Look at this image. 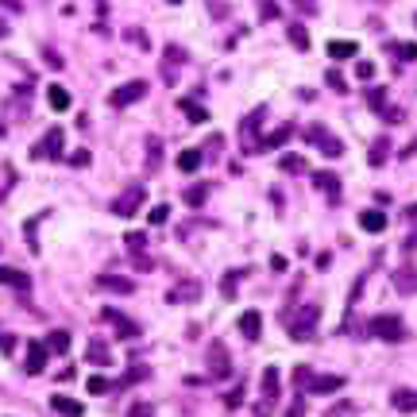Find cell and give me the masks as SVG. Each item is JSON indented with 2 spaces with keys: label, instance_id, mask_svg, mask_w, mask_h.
<instances>
[{
  "label": "cell",
  "instance_id": "1",
  "mask_svg": "<svg viewBox=\"0 0 417 417\" xmlns=\"http://www.w3.org/2000/svg\"><path fill=\"white\" fill-rule=\"evenodd\" d=\"M286 332L290 340H313L317 332V321H321V305H298V309H286Z\"/></svg>",
  "mask_w": 417,
  "mask_h": 417
},
{
  "label": "cell",
  "instance_id": "2",
  "mask_svg": "<svg viewBox=\"0 0 417 417\" xmlns=\"http://www.w3.org/2000/svg\"><path fill=\"white\" fill-rule=\"evenodd\" d=\"M367 332H371V336H378V340H387V344H402V340L409 336L398 313H378V317H371Z\"/></svg>",
  "mask_w": 417,
  "mask_h": 417
},
{
  "label": "cell",
  "instance_id": "3",
  "mask_svg": "<svg viewBox=\"0 0 417 417\" xmlns=\"http://www.w3.org/2000/svg\"><path fill=\"white\" fill-rule=\"evenodd\" d=\"M305 143H313L325 159H340V155H344V143H340L325 124H309V128H305Z\"/></svg>",
  "mask_w": 417,
  "mask_h": 417
},
{
  "label": "cell",
  "instance_id": "4",
  "mask_svg": "<svg viewBox=\"0 0 417 417\" xmlns=\"http://www.w3.org/2000/svg\"><path fill=\"white\" fill-rule=\"evenodd\" d=\"M205 363H209V375H213V378H228V375H232V356H228V348H224L221 340H213V344H209V352H205Z\"/></svg>",
  "mask_w": 417,
  "mask_h": 417
},
{
  "label": "cell",
  "instance_id": "5",
  "mask_svg": "<svg viewBox=\"0 0 417 417\" xmlns=\"http://www.w3.org/2000/svg\"><path fill=\"white\" fill-rule=\"evenodd\" d=\"M62 147H66V132L62 128H50L47 136L31 147V159H62Z\"/></svg>",
  "mask_w": 417,
  "mask_h": 417
},
{
  "label": "cell",
  "instance_id": "6",
  "mask_svg": "<svg viewBox=\"0 0 417 417\" xmlns=\"http://www.w3.org/2000/svg\"><path fill=\"white\" fill-rule=\"evenodd\" d=\"M147 97V81L136 78V81H124L120 89H112V97H108V105L112 108H128V105H136V101Z\"/></svg>",
  "mask_w": 417,
  "mask_h": 417
},
{
  "label": "cell",
  "instance_id": "7",
  "mask_svg": "<svg viewBox=\"0 0 417 417\" xmlns=\"http://www.w3.org/2000/svg\"><path fill=\"white\" fill-rule=\"evenodd\" d=\"M263 116H267V108H255L252 116L243 120L240 124V143H243V151H247V155H255V151H259V124H263Z\"/></svg>",
  "mask_w": 417,
  "mask_h": 417
},
{
  "label": "cell",
  "instance_id": "8",
  "mask_svg": "<svg viewBox=\"0 0 417 417\" xmlns=\"http://www.w3.org/2000/svg\"><path fill=\"white\" fill-rule=\"evenodd\" d=\"M143 201H147V190L143 185H132V190H124V194L112 201V213L116 216H136L139 209H143Z\"/></svg>",
  "mask_w": 417,
  "mask_h": 417
},
{
  "label": "cell",
  "instance_id": "9",
  "mask_svg": "<svg viewBox=\"0 0 417 417\" xmlns=\"http://www.w3.org/2000/svg\"><path fill=\"white\" fill-rule=\"evenodd\" d=\"M101 321H108V325L116 329L120 340H136L139 336V325H136V321L124 317V313H116V309H105V313H101Z\"/></svg>",
  "mask_w": 417,
  "mask_h": 417
},
{
  "label": "cell",
  "instance_id": "10",
  "mask_svg": "<svg viewBox=\"0 0 417 417\" xmlns=\"http://www.w3.org/2000/svg\"><path fill=\"white\" fill-rule=\"evenodd\" d=\"M47 359H50L47 344H43V340H31V344H28V363H23L28 375H39V371L47 367Z\"/></svg>",
  "mask_w": 417,
  "mask_h": 417
},
{
  "label": "cell",
  "instance_id": "11",
  "mask_svg": "<svg viewBox=\"0 0 417 417\" xmlns=\"http://www.w3.org/2000/svg\"><path fill=\"white\" fill-rule=\"evenodd\" d=\"M50 409L59 417H81L85 414V406H81L78 398H70V394H50Z\"/></svg>",
  "mask_w": 417,
  "mask_h": 417
},
{
  "label": "cell",
  "instance_id": "12",
  "mask_svg": "<svg viewBox=\"0 0 417 417\" xmlns=\"http://www.w3.org/2000/svg\"><path fill=\"white\" fill-rule=\"evenodd\" d=\"M344 383H348L344 375H313L309 390H313V394H340V390H344Z\"/></svg>",
  "mask_w": 417,
  "mask_h": 417
},
{
  "label": "cell",
  "instance_id": "13",
  "mask_svg": "<svg viewBox=\"0 0 417 417\" xmlns=\"http://www.w3.org/2000/svg\"><path fill=\"white\" fill-rule=\"evenodd\" d=\"M359 228L371 232V236L387 232V213H383V209H363V213H359Z\"/></svg>",
  "mask_w": 417,
  "mask_h": 417
},
{
  "label": "cell",
  "instance_id": "14",
  "mask_svg": "<svg viewBox=\"0 0 417 417\" xmlns=\"http://www.w3.org/2000/svg\"><path fill=\"white\" fill-rule=\"evenodd\" d=\"M0 286H12V290L28 294L31 290V274L16 271V267H0Z\"/></svg>",
  "mask_w": 417,
  "mask_h": 417
},
{
  "label": "cell",
  "instance_id": "15",
  "mask_svg": "<svg viewBox=\"0 0 417 417\" xmlns=\"http://www.w3.org/2000/svg\"><path fill=\"white\" fill-rule=\"evenodd\" d=\"M97 290H108V294H136V282H132V278H120V274H101V278H97Z\"/></svg>",
  "mask_w": 417,
  "mask_h": 417
},
{
  "label": "cell",
  "instance_id": "16",
  "mask_svg": "<svg viewBox=\"0 0 417 417\" xmlns=\"http://www.w3.org/2000/svg\"><path fill=\"white\" fill-rule=\"evenodd\" d=\"M240 332H243V340H259L263 336V317H259V309L240 313Z\"/></svg>",
  "mask_w": 417,
  "mask_h": 417
},
{
  "label": "cell",
  "instance_id": "17",
  "mask_svg": "<svg viewBox=\"0 0 417 417\" xmlns=\"http://www.w3.org/2000/svg\"><path fill=\"white\" fill-rule=\"evenodd\" d=\"M390 406H394L398 414H417V390H406V387H398L394 394H390Z\"/></svg>",
  "mask_w": 417,
  "mask_h": 417
},
{
  "label": "cell",
  "instance_id": "18",
  "mask_svg": "<svg viewBox=\"0 0 417 417\" xmlns=\"http://www.w3.org/2000/svg\"><path fill=\"white\" fill-rule=\"evenodd\" d=\"M313 185H317V190H325V194H329V201H340V178L332 174V170H321V174H313Z\"/></svg>",
  "mask_w": 417,
  "mask_h": 417
},
{
  "label": "cell",
  "instance_id": "19",
  "mask_svg": "<svg viewBox=\"0 0 417 417\" xmlns=\"http://www.w3.org/2000/svg\"><path fill=\"white\" fill-rule=\"evenodd\" d=\"M201 163H205V155L197 151V147H185L182 155H178V170H182V174H197Z\"/></svg>",
  "mask_w": 417,
  "mask_h": 417
},
{
  "label": "cell",
  "instance_id": "20",
  "mask_svg": "<svg viewBox=\"0 0 417 417\" xmlns=\"http://www.w3.org/2000/svg\"><path fill=\"white\" fill-rule=\"evenodd\" d=\"M278 390H282V383H278V367H267V371H263V402H267V406H274Z\"/></svg>",
  "mask_w": 417,
  "mask_h": 417
},
{
  "label": "cell",
  "instance_id": "21",
  "mask_svg": "<svg viewBox=\"0 0 417 417\" xmlns=\"http://www.w3.org/2000/svg\"><path fill=\"white\" fill-rule=\"evenodd\" d=\"M197 298H201V286H197V282H182V286H174V290L166 294L170 305H178V301H197Z\"/></svg>",
  "mask_w": 417,
  "mask_h": 417
},
{
  "label": "cell",
  "instance_id": "22",
  "mask_svg": "<svg viewBox=\"0 0 417 417\" xmlns=\"http://www.w3.org/2000/svg\"><path fill=\"white\" fill-rule=\"evenodd\" d=\"M356 54H359V43L356 39H332L329 43V59H356Z\"/></svg>",
  "mask_w": 417,
  "mask_h": 417
},
{
  "label": "cell",
  "instance_id": "23",
  "mask_svg": "<svg viewBox=\"0 0 417 417\" xmlns=\"http://www.w3.org/2000/svg\"><path fill=\"white\" fill-rule=\"evenodd\" d=\"M85 359L89 363H97V367H108V363H112V352H108V344H101V340H89Z\"/></svg>",
  "mask_w": 417,
  "mask_h": 417
},
{
  "label": "cell",
  "instance_id": "24",
  "mask_svg": "<svg viewBox=\"0 0 417 417\" xmlns=\"http://www.w3.org/2000/svg\"><path fill=\"white\" fill-rule=\"evenodd\" d=\"M182 62H185V50H182V47H166V62H163V78H166V81H174V78H178L174 70L182 66Z\"/></svg>",
  "mask_w": 417,
  "mask_h": 417
},
{
  "label": "cell",
  "instance_id": "25",
  "mask_svg": "<svg viewBox=\"0 0 417 417\" xmlns=\"http://www.w3.org/2000/svg\"><path fill=\"white\" fill-rule=\"evenodd\" d=\"M143 378H151V367H147V363H132V367L124 371V378H120L116 387H120V390H128V387H136V383H143Z\"/></svg>",
  "mask_w": 417,
  "mask_h": 417
},
{
  "label": "cell",
  "instance_id": "26",
  "mask_svg": "<svg viewBox=\"0 0 417 417\" xmlns=\"http://www.w3.org/2000/svg\"><path fill=\"white\" fill-rule=\"evenodd\" d=\"M43 344H47L50 356H66V352H70V332L66 329H54L47 340H43Z\"/></svg>",
  "mask_w": 417,
  "mask_h": 417
},
{
  "label": "cell",
  "instance_id": "27",
  "mask_svg": "<svg viewBox=\"0 0 417 417\" xmlns=\"http://www.w3.org/2000/svg\"><path fill=\"white\" fill-rule=\"evenodd\" d=\"M47 105L54 108V112H66V108L74 105V97H70V89H62V85H50V89H47Z\"/></svg>",
  "mask_w": 417,
  "mask_h": 417
},
{
  "label": "cell",
  "instance_id": "28",
  "mask_svg": "<svg viewBox=\"0 0 417 417\" xmlns=\"http://www.w3.org/2000/svg\"><path fill=\"white\" fill-rule=\"evenodd\" d=\"M178 108H182L185 116L194 120V124H209V108H201V105H197V101L182 97V101H178Z\"/></svg>",
  "mask_w": 417,
  "mask_h": 417
},
{
  "label": "cell",
  "instance_id": "29",
  "mask_svg": "<svg viewBox=\"0 0 417 417\" xmlns=\"http://www.w3.org/2000/svg\"><path fill=\"white\" fill-rule=\"evenodd\" d=\"M290 136H294V128H290V124L274 128L271 136H267V139H263V143H259V151H274V147H282V143H286V139H290Z\"/></svg>",
  "mask_w": 417,
  "mask_h": 417
},
{
  "label": "cell",
  "instance_id": "30",
  "mask_svg": "<svg viewBox=\"0 0 417 417\" xmlns=\"http://www.w3.org/2000/svg\"><path fill=\"white\" fill-rule=\"evenodd\" d=\"M394 286H398V294H414L417 290V271L414 267H402V271L394 274Z\"/></svg>",
  "mask_w": 417,
  "mask_h": 417
},
{
  "label": "cell",
  "instance_id": "31",
  "mask_svg": "<svg viewBox=\"0 0 417 417\" xmlns=\"http://www.w3.org/2000/svg\"><path fill=\"white\" fill-rule=\"evenodd\" d=\"M390 159V139L383 136V139H375V143H371V155H367V163L371 166H383Z\"/></svg>",
  "mask_w": 417,
  "mask_h": 417
},
{
  "label": "cell",
  "instance_id": "32",
  "mask_svg": "<svg viewBox=\"0 0 417 417\" xmlns=\"http://www.w3.org/2000/svg\"><path fill=\"white\" fill-rule=\"evenodd\" d=\"M205 197H209V182H197V185L185 190V205H190V209H201Z\"/></svg>",
  "mask_w": 417,
  "mask_h": 417
},
{
  "label": "cell",
  "instance_id": "33",
  "mask_svg": "<svg viewBox=\"0 0 417 417\" xmlns=\"http://www.w3.org/2000/svg\"><path fill=\"white\" fill-rule=\"evenodd\" d=\"M112 387H116V383H112V378H105V375H89V378H85V390H89V394H93V398L108 394V390H112Z\"/></svg>",
  "mask_w": 417,
  "mask_h": 417
},
{
  "label": "cell",
  "instance_id": "34",
  "mask_svg": "<svg viewBox=\"0 0 417 417\" xmlns=\"http://www.w3.org/2000/svg\"><path fill=\"white\" fill-rule=\"evenodd\" d=\"M278 170H286V174H305V159H301V155H282Z\"/></svg>",
  "mask_w": 417,
  "mask_h": 417
},
{
  "label": "cell",
  "instance_id": "35",
  "mask_svg": "<svg viewBox=\"0 0 417 417\" xmlns=\"http://www.w3.org/2000/svg\"><path fill=\"white\" fill-rule=\"evenodd\" d=\"M290 43L298 50H309V31L301 28V23H290Z\"/></svg>",
  "mask_w": 417,
  "mask_h": 417
},
{
  "label": "cell",
  "instance_id": "36",
  "mask_svg": "<svg viewBox=\"0 0 417 417\" xmlns=\"http://www.w3.org/2000/svg\"><path fill=\"white\" fill-rule=\"evenodd\" d=\"M159 159H163V143L147 139V170H159Z\"/></svg>",
  "mask_w": 417,
  "mask_h": 417
},
{
  "label": "cell",
  "instance_id": "37",
  "mask_svg": "<svg viewBox=\"0 0 417 417\" xmlns=\"http://www.w3.org/2000/svg\"><path fill=\"white\" fill-rule=\"evenodd\" d=\"M309 383H313V371L305 367V363H298V367H294V387H298V390H309Z\"/></svg>",
  "mask_w": 417,
  "mask_h": 417
},
{
  "label": "cell",
  "instance_id": "38",
  "mask_svg": "<svg viewBox=\"0 0 417 417\" xmlns=\"http://www.w3.org/2000/svg\"><path fill=\"white\" fill-rule=\"evenodd\" d=\"M240 278H243V271H232V274H224V282H221V294H224V298H228V301L236 298V282H240Z\"/></svg>",
  "mask_w": 417,
  "mask_h": 417
},
{
  "label": "cell",
  "instance_id": "39",
  "mask_svg": "<svg viewBox=\"0 0 417 417\" xmlns=\"http://www.w3.org/2000/svg\"><path fill=\"white\" fill-rule=\"evenodd\" d=\"M394 54L402 62H417V43H394Z\"/></svg>",
  "mask_w": 417,
  "mask_h": 417
},
{
  "label": "cell",
  "instance_id": "40",
  "mask_svg": "<svg viewBox=\"0 0 417 417\" xmlns=\"http://www.w3.org/2000/svg\"><path fill=\"white\" fill-rule=\"evenodd\" d=\"M367 105L375 108V112H387V93H383V89H371V93H367Z\"/></svg>",
  "mask_w": 417,
  "mask_h": 417
},
{
  "label": "cell",
  "instance_id": "41",
  "mask_svg": "<svg viewBox=\"0 0 417 417\" xmlns=\"http://www.w3.org/2000/svg\"><path fill=\"white\" fill-rule=\"evenodd\" d=\"M147 221H151V224H166V221H170V205H155V209L147 213Z\"/></svg>",
  "mask_w": 417,
  "mask_h": 417
},
{
  "label": "cell",
  "instance_id": "42",
  "mask_svg": "<svg viewBox=\"0 0 417 417\" xmlns=\"http://www.w3.org/2000/svg\"><path fill=\"white\" fill-rule=\"evenodd\" d=\"M132 263H136V271H155V259L143 252H132Z\"/></svg>",
  "mask_w": 417,
  "mask_h": 417
},
{
  "label": "cell",
  "instance_id": "43",
  "mask_svg": "<svg viewBox=\"0 0 417 417\" xmlns=\"http://www.w3.org/2000/svg\"><path fill=\"white\" fill-rule=\"evenodd\" d=\"M325 81H329V85H332V89H336V93H348V81L340 78L336 70H329V74H325Z\"/></svg>",
  "mask_w": 417,
  "mask_h": 417
},
{
  "label": "cell",
  "instance_id": "44",
  "mask_svg": "<svg viewBox=\"0 0 417 417\" xmlns=\"http://www.w3.org/2000/svg\"><path fill=\"white\" fill-rule=\"evenodd\" d=\"M124 243H128V247H132V252H143L147 236H143V232H128V236H124Z\"/></svg>",
  "mask_w": 417,
  "mask_h": 417
},
{
  "label": "cell",
  "instance_id": "45",
  "mask_svg": "<svg viewBox=\"0 0 417 417\" xmlns=\"http://www.w3.org/2000/svg\"><path fill=\"white\" fill-rule=\"evenodd\" d=\"M240 402H243V387H232L228 394H224V406H228V409H236Z\"/></svg>",
  "mask_w": 417,
  "mask_h": 417
},
{
  "label": "cell",
  "instance_id": "46",
  "mask_svg": "<svg viewBox=\"0 0 417 417\" xmlns=\"http://www.w3.org/2000/svg\"><path fill=\"white\" fill-rule=\"evenodd\" d=\"M278 8H274V0H259V20H274Z\"/></svg>",
  "mask_w": 417,
  "mask_h": 417
},
{
  "label": "cell",
  "instance_id": "47",
  "mask_svg": "<svg viewBox=\"0 0 417 417\" xmlns=\"http://www.w3.org/2000/svg\"><path fill=\"white\" fill-rule=\"evenodd\" d=\"M124 417H155V409L147 406V402H136V406L128 409V414H124Z\"/></svg>",
  "mask_w": 417,
  "mask_h": 417
},
{
  "label": "cell",
  "instance_id": "48",
  "mask_svg": "<svg viewBox=\"0 0 417 417\" xmlns=\"http://www.w3.org/2000/svg\"><path fill=\"white\" fill-rule=\"evenodd\" d=\"M356 74H359V81H371L375 78V62H356Z\"/></svg>",
  "mask_w": 417,
  "mask_h": 417
},
{
  "label": "cell",
  "instance_id": "49",
  "mask_svg": "<svg viewBox=\"0 0 417 417\" xmlns=\"http://www.w3.org/2000/svg\"><path fill=\"white\" fill-rule=\"evenodd\" d=\"M282 417H305V398H294V406L286 409Z\"/></svg>",
  "mask_w": 417,
  "mask_h": 417
},
{
  "label": "cell",
  "instance_id": "50",
  "mask_svg": "<svg viewBox=\"0 0 417 417\" xmlns=\"http://www.w3.org/2000/svg\"><path fill=\"white\" fill-rule=\"evenodd\" d=\"M89 159H93V155L81 147V151H74V155H70V166H89Z\"/></svg>",
  "mask_w": 417,
  "mask_h": 417
},
{
  "label": "cell",
  "instance_id": "51",
  "mask_svg": "<svg viewBox=\"0 0 417 417\" xmlns=\"http://www.w3.org/2000/svg\"><path fill=\"white\" fill-rule=\"evenodd\" d=\"M128 39L136 43L139 50H147V35H143V31H139V28H132V31H128Z\"/></svg>",
  "mask_w": 417,
  "mask_h": 417
},
{
  "label": "cell",
  "instance_id": "52",
  "mask_svg": "<svg viewBox=\"0 0 417 417\" xmlns=\"http://www.w3.org/2000/svg\"><path fill=\"white\" fill-rule=\"evenodd\" d=\"M12 348H16V336H12V332H0V352H4V356H8Z\"/></svg>",
  "mask_w": 417,
  "mask_h": 417
},
{
  "label": "cell",
  "instance_id": "53",
  "mask_svg": "<svg viewBox=\"0 0 417 417\" xmlns=\"http://www.w3.org/2000/svg\"><path fill=\"white\" fill-rule=\"evenodd\" d=\"M294 4H298L301 12H309V16H313V12H317V0H294Z\"/></svg>",
  "mask_w": 417,
  "mask_h": 417
},
{
  "label": "cell",
  "instance_id": "54",
  "mask_svg": "<svg viewBox=\"0 0 417 417\" xmlns=\"http://www.w3.org/2000/svg\"><path fill=\"white\" fill-rule=\"evenodd\" d=\"M329 263H332V255L321 252V255H317V271H329Z\"/></svg>",
  "mask_w": 417,
  "mask_h": 417
},
{
  "label": "cell",
  "instance_id": "55",
  "mask_svg": "<svg viewBox=\"0 0 417 417\" xmlns=\"http://www.w3.org/2000/svg\"><path fill=\"white\" fill-rule=\"evenodd\" d=\"M47 66H50V70H62V59L54 54V50H47Z\"/></svg>",
  "mask_w": 417,
  "mask_h": 417
},
{
  "label": "cell",
  "instance_id": "56",
  "mask_svg": "<svg viewBox=\"0 0 417 417\" xmlns=\"http://www.w3.org/2000/svg\"><path fill=\"white\" fill-rule=\"evenodd\" d=\"M271 271H278V274L286 271V259H282V255H271Z\"/></svg>",
  "mask_w": 417,
  "mask_h": 417
},
{
  "label": "cell",
  "instance_id": "57",
  "mask_svg": "<svg viewBox=\"0 0 417 417\" xmlns=\"http://www.w3.org/2000/svg\"><path fill=\"white\" fill-rule=\"evenodd\" d=\"M402 247H406V252H417V232H409V236H406V243H402Z\"/></svg>",
  "mask_w": 417,
  "mask_h": 417
},
{
  "label": "cell",
  "instance_id": "58",
  "mask_svg": "<svg viewBox=\"0 0 417 417\" xmlns=\"http://www.w3.org/2000/svg\"><path fill=\"white\" fill-rule=\"evenodd\" d=\"M414 155H417V139H414V143L406 147V151H402V159H414Z\"/></svg>",
  "mask_w": 417,
  "mask_h": 417
},
{
  "label": "cell",
  "instance_id": "59",
  "mask_svg": "<svg viewBox=\"0 0 417 417\" xmlns=\"http://www.w3.org/2000/svg\"><path fill=\"white\" fill-rule=\"evenodd\" d=\"M406 216H409V224H417V205H409V209H406Z\"/></svg>",
  "mask_w": 417,
  "mask_h": 417
},
{
  "label": "cell",
  "instance_id": "60",
  "mask_svg": "<svg viewBox=\"0 0 417 417\" xmlns=\"http://www.w3.org/2000/svg\"><path fill=\"white\" fill-rule=\"evenodd\" d=\"M4 35H8V23H4V20H0V39H4Z\"/></svg>",
  "mask_w": 417,
  "mask_h": 417
},
{
  "label": "cell",
  "instance_id": "61",
  "mask_svg": "<svg viewBox=\"0 0 417 417\" xmlns=\"http://www.w3.org/2000/svg\"><path fill=\"white\" fill-rule=\"evenodd\" d=\"M166 4H182V0H166Z\"/></svg>",
  "mask_w": 417,
  "mask_h": 417
},
{
  "label": "cell",
  "instance_id": "62",
  "mask_svg": "<svg viewBox=\"0 0 417 417\" xmlns=\"http://www.w3.org/2000/svg\"><path fill=\"white\" fill-rule=\"evenodd\" d=\"M0 136H4V124H0Z\"/></svg>",
  "mask_w": 417,
  "mask_h": 417
},
{
  "label": "cell",
  "instance_id": "63",
  "mask_svg": "<svg viewBox=\"0 0 417 417\" xmlns=\"http://www.w3.org/2000/svg\"><path fill=\"white\" fill-rule=\"evenodd\" d=\"M414 23H417V16H414Z\"/></svg>",
  "mask_w": 417,
  "mask_h": 417
}]
</instances>
